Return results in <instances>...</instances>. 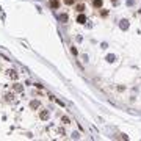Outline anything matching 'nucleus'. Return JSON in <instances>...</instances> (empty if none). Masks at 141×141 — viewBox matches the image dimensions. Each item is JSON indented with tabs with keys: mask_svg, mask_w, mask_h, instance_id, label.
<instances>
[{
	"mask_svg": "<svg viewBox=\"0 0 141 141\" xmlns=\"http://www.w3.org/2000/svg\"><path fill=\"white\" fill-rule=\"evenodd\" d=\"M50 6H52L53 10H57L60 6V0H50Z\"/></svg>",
	"mask_w": 141,
	"mask_h": 141,
	"instance_id": "obj_5",
	"label": "nucleus"
},
{
	"mask_svg": "<svg viewBox=\"0 0 141 141\" xmlns=\"http://www.w3.org/2000/svg\"><path fill=\"white\" fill-rule=\"evenodd\" d=\"M39 107H41L39 100H31V102H30V108H31V110H38Z\"/></svg>",
	"mask_w": 141,
	"mask_h": 141,
	"instance_id": "obj_3",
	"label": "nucleus"
},
{
	"mask_svg": "<svg viewBox=\"0 0 141 141\" xmlns=\"http://www.w3.org/2000/svg\"><path fill=\"white\" fill-rule=\"evenodd\" d=\"M14 91L22 93V91H24V86H22V85H19V83H16V85H14Z\"/></svg>",
	"mask_w": 141,
	"mask_h": 141,
	"instance_id": "obj_7",
	"label": "nucleus"
},
{
	"mask_svg": "<svg viewBox=\"0 0 141 141\" xmlns=\"http://www.w3.org/2000/svg\"><path fill=\"white\" fill-rule=\"evenodd\" d=\"M64 3H66V5H74L75 0H64Z\"/></svg>",
	"mask_w": 141,
	"mask_h": 141,
	"instance_id": "obj_12",
	"label": "nucleus"
},
{
	"mask_svg": "<svg viewBox=\"0 0 141 141\" xmlns=\"http://www.w3.org/2000/svg\"><path fill=\"white\" fill-rule=\"evenodd\" d=\"M119 27H121L122 30H129V27H130V24H129V20H121V24H119Z\"/></svg>",
	"mask_w": 141,
	"mask_h": 141,
	"instance_id": "obj_4",
	"label": "nucleus"
},
{
	"mask_svg": "<svg viewBox=\"0 0 141 141\" xmlns=\"http://www.w3.org/2000/svg\"><path fill=\"white\" fill-rule=\"evenodd\" d=\"M49 116H50L49 110H41V111H39V118L42 119V121H47V119H49Z\"/></svg>",
	"mask_w": 141,
	"mask_h": 141,
	"instance_id": "obj_1",
	"label": "nucleus"
},
{
	"mask_svg": "<svg viewBox=\"0 0 141 141\" xmlns=\"http://www.w3.org/2000/svg\"><path fill=\"white\" fill-rule=\"evenodd\" d=\"M61 121L64 122V124H69V122H71V121H69V118H67V116H63V118H61Z\"/></svg>",
	"mask_w": 141,
	"mask_h": 141,
	"instance_id": "obj_11",
	"label": "nucleus"
},
{
	"mask_svg": "<svg viewBox=\"0 0 141 141\" xmlns=\"http://www.w3.org/2000/svg\"><path fill=\"white\" fill-rule=\"evenodd\" d=\"M104 5V0H94V8H100Z\"/></svg>",
	"mask_w": 141,
	"mask_h": 141,
	"instance_id": "obj_8",
	"label": "nucleus"
},
{
	"mask_svg": "<svg viewBox=\"0 0 141 141\" xmlns=\"http://www.w3.org/2000/svg\"><path fill=\"white\" fill-rule=\"evenodd\" d=\"M77 22H78V24H85V22H86V17H85V14H80L78 17H77Z\"/></svg>",
	"mask_w": 141,
	"mask_h": 141,
	"instance_id": "obj_6",
	"label": "nucleus"
},
{
	"mask_svg": "<svg viewBox=\"0 0 141 141\" xmlns=\"http://www.w3.org/2000/svg\"><path fill=\"white\" fill-rule=\"evenodd\" d=\"M83 10H85V6H83V5H77V11H80V13H82Z\"/></svg>",
	"mask_w": 141,
	"mask_h": 141,
	"instance_id": "obj_13",
	"label": "nucleus"
},
{
	"mask_svg": "<svg viewBox=\"0 0 141 141\" xmlns=\"http://www.w3.org/2000/svg\"><path fill=\"white\" fill-rule=\"evenodd\" d=\"M107 61H108V63H113V61H114V57H113V55H108V57H107Z\"/></svg>",
	"mask_w": 141,
	"mask_h": 141,
	"instance_id": "obj_10",
	"label": "nucleus"
},
{
	"mask_svg": "<svg viewBox=\"0 0 141 141\" xmlns=\"http://www.w3.org/2000/svg\"><path fill=\"white\" fill-rule=\"evenodd\" d=\"M60 20L61 22H67V14H61L60 16Z\"/></svg>",
	"mask_w": 141,
	"mask_h": 141,
	"instance_id": "obj_9",
	"label": "nucleus"
},
{
	"mask_svg": "<svg viewBox=\"0 0 141 141\" xmlns=\"http://www.w3.org/2000/svg\"><path fill=\"white\" fill-rule=\"evenodd\" d=\"M6 100H8V102L13 100V94H6Z\"/></svg>",
	"mask_w": 141,
	"mask_h": 141,
	"instance_id": "obj_14",
	"label": "nucleus"
},
{
	"mask_svg": "<svg viewBox=\"0 0 141 141\" xmlns=\"http://www.w3.org/2000/svg\"><path fill=\"white\" fill-rule=\"evenodd\" d=\"M6 75L8 77H10V78H13V80H17V72H16V71H13V69H10V71H6Z\"/></svg>",
	"mask_w": 141,
	"mask_h": 141,
	"instance_id": "obj_2",
	"label": "nucleus"
}]
</instances>
